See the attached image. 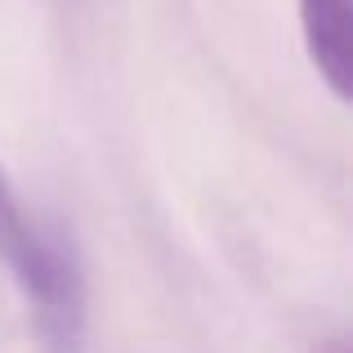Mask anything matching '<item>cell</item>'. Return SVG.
I'll return each instance as SVG.
<instances>
[{
  "mask_svg": "<svg viewBox=\"0 0 353 353\" xmlns=\"http://www.w3.org/2000/svg\"><path fill=\"white\" fill-rule=\"evenodd\" d=\"M336 353H345V349H340V345H336Z\"/></svg>",
  "mask_w": 353,
  "mask_h": 353,
  "instance_id": "3",
  "label": "cell"
},
{
  "mask_svg": "<svg viewBox=\"0 0 353 353\" xmlns=\"http://www.w3.org/2000/svg\"><path fill=\"white\" fill-rule=\"evenodd\" d=\"M45 246H50V237L23 219V210H18V197L9 192L5 174H0V255H5V264L18 273V282H23V277L32 273L36 264H41Z\"/></svg>",
  "mask_w": 353,
  "mask_h": 353,
  "instance_id": "2",
  "label": "cell"
},
{
  "mask_svg": "<svg viewBox=\"0 0 353 353\" xmlns=\"http://www.w3.org/2000/svg\"><path fill=\"white\" fill-rule=\"evenodd\" d=\"M309 59L336 99L353 94V5L349 0H300Z\"/></svg>",
  "mask_w": 353,
  "mask_h": 353,
  "instance_id": "1",
  "label": "cell"
}]
</instances>
